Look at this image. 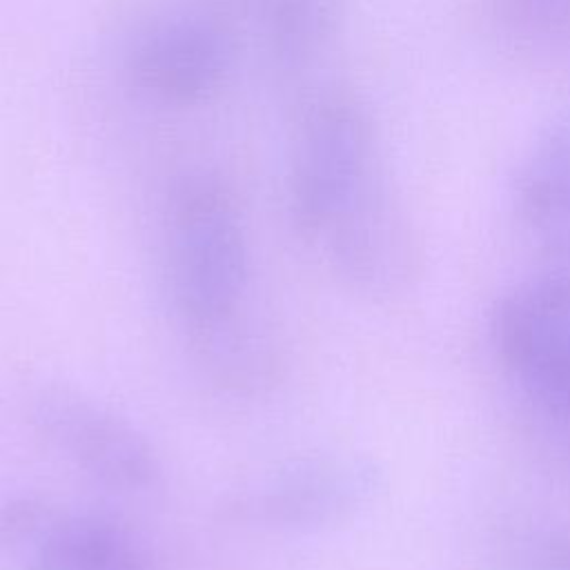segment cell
<instances>
[{"label":"cell","instance_id":"6da1fadb","mask_svg":"<svg viewBox=\"0 0 570 570\" xmlns=\"http://www.w3.org/2000/svg\"><path fill=\"white\" fill-rule=\"evenodd\" d=\"M287 200L298 236L356 294L392 298L419 278V240L387 180L374 127L350 94L330 91L307 105Z\"/></svg>","mask_w":570,"mask_h":570},{"label":"cell","instance_id":"7a4b0ae2","mask_svg":"<svg viewBox=\"0 0 570 570\" xmlns=\"http://www.w3.org/2000/svg\"><path fill=\"white\" fill-rule=\"evenodd\" d=\"M171 307L214 372L247 383L263 358L247 330L249 245L238 205L212 176H189L171 194L165 225Z\"/></svg>","mask_w":570,"mask_h":570},{"label":"cell","instance_id":"3957f363","mask_svg":"<svg viewBox=\"0 0 570 570\" xmlns=\"http://www.w3.org/2000/svg\"><path fill=\"white\" fill-rule=\"evenodd\" d=\"M490 341L534 432L570 463V272L512 285L494 305Z\"/></svg>","mask_w":570,"mask_h":570},{"label":"cell","instance_id":"277c9868","mask_svg":"<svg viewBox=\"0 0 570 570\" xmlns=\"http://www.w3.org/2000/svg\"><path fill=\"white\" fill-rule=\"evenodd\" d=\"M383 490L381 468L350 452L294 456L225 503L227 519L285 532H321L363 514Z\"/></svg>","mask_w":570,"mask_h":570},{"label":"cell","instance_id":"5b68a950","mask_svg":"<svg viewBox=\"0 0 570 570\" xmlns=\"http://www.w3.org/2000/svg\"><path fill=\"white\" fill-rule=\"evenodd\" d=\"M29 423L51 450L111 492L147 494L163 483V461L147 434L82 390L38 387Z\"/></svg>","mask_w":570,"mask_h":570},{"label":"cell","instance_id":"8992f818","mask_svg":"<svg viewBox=\"0 0 570 570\" xmlns=\"http://www.w3.org/2000/svg\"><path fill=\"white\" fill-rule=\"evenodd\" d=\"M0 557L18 570H154L145 543L118 519L38 497L0 503Z\"/></svg>","mask_w":570,"mask_h":570},{"label":"cell","instance_id":"52a82bcc","mask_svg":"<svg viewBox=\"0 0 570 570\" xmlns=\"http://www.w3.org/2000/svg\"><path fill=\"white\" fill-rule=\"evenodd\" d=\"M236 58V38L223 18L189 11L149 27L134 45V82L174 105H198L227 80Z\"/></svg>","mask_w":570,"mask_h":570},{"label":"cell","instance_id":"ba28073f","mask_svg":"<svg viewBox=\"0 0 570 570\" xmlns=\"http://www.w3.org/2000/svg\"><path fill=\"white\" fill-rule=\"evenodd\" d=\"M512 207L525 240L559 267L570 265V122L548 131L519 167Z\"/></svg>","mask_w":570,"mask_h":570},{"label":"cell","instance_id":"9c48e42d","mask_svg":"<svg viewBox=\"0 0 570 570\" xmlns=\"http://www.w3.org/2000/svg\"><path fill=\"white\" fill-rule=\"evenodd\" d=\"M261 16L272 51L285 65L309 60L334 29L332 0H261Z\"/></svg>","mask_w":570,"mask_h":570},{"label":"cell","instance_id":"30bf717a","mask_svg":"<svg viewBox=\"0 0 570 570\" xmlns=\"http://www.w3.org/2000/svg\"><path fill=\"white\" fill-rule=\"evenodd\" d=\"M501 29L519 45L550 49L570 42V0H494Z\"/></svg>","mask_w":570,"mask_h":570},{"label":"cell","instance_id":"8fae6325","mask_svg":"<svg viewBox=\"0 0 570 570\" xmlns=\"http://www.w3.org/2000/svg\"><path fill=\"white\" fill-rule=\"evenodd\" d=\"M501 570H570V532L534 528L512 534L501 552Z\"/></svg>","mask_w":570,"mask_h":570}]
</instances>
